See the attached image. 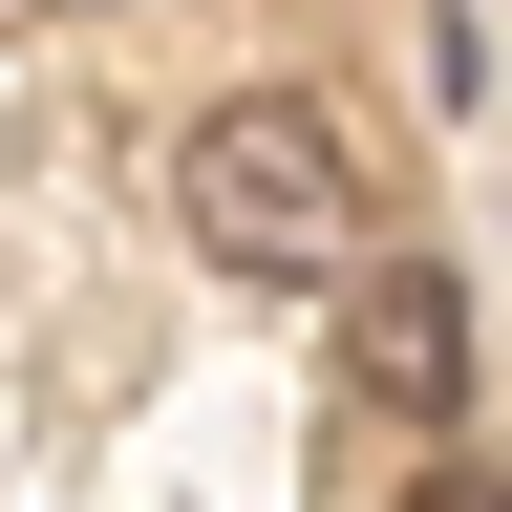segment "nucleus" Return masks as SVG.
I'll return each instance as SVG.
<instances>
[{"mask_svg":"<svg viewBox=\"0 0 512 512\" xmlns=\"http://www.w3.org/2000/svg\"><path fill=\"white\" fill-rule=\"evenodd\" d=\"M406 512H512V470H406Z\"/></svg>","mask_w":512,"mask_h":512,"instance_id":"3","label":"nucleus"},{"mask_svg":"<svg viewBox=\"0 0 512 512\" xmlns=\"http://www.w3.org/2000/svg\"><path fill=\"white\" fill-rule=\"evenodd\" d=\"M342 384L384 427H448V406H470V299H448V256H363V278H342Z\"/></svg>","mask_w":512,"mask_h":512,"instance_id":"2","label":"nucleus"},{"mask_svg":"<svg viewBox=\"0 0 512 512\" xmlns=\"http://www.w3.org/2000/svg\"><path fill=\"white\" fill-rule=\"evenodd\" d=\"M171 235L214 278H363L384 256V192H363V128L320 86H214L171 128Z\"/></svg>","mask_w":512,"mask_h":512,"instance_id":"1","label":"nucleus"}]
</instances>
